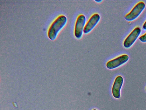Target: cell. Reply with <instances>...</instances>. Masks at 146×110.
Instances as JSON below:
<instances>
[{"mask_svg":"<svg viewBox=\"0 0 146 110\" xmlns=\"http://www.w3.org/2000/svg\"><path fill=\"white\" fill-rule=\"evenodd\" d=\"M67 18L64 15L58 16L52 22L48 32L49 38L54 40L56 38L59 32L66 23Z\"/></svg>","mask_w":146,"mask_h":110,"instance_id":"obj_1","label":"cell"},{"mask_svg":"<svg viewBox=\"0 0 146 110\" xmlns=\"http://www.w3.org/2000/svg\"><path fill=\"white\" fill-rule=\"evenodd\" d=\"M145 4L143 1L137 3L131 11L124 16L125 19L128 21H131L136 19L145 7Z\"/></svg>","mask_w":146,"mask_h":110,"instance_id":"obj_2","label":"cell"},{"mask_svg":"<svg viewBox=\"0 0 146 110\" xmlns=\"http://www.w3.org/2000/svg\"><path fill=\"white\" fill-rule=\"evenodd\" d=\"M86 21V18L84 15L81 14L78 16L76 22L74 31L75 36L77 38L79 39L82 37Z\"/></svg>","mask_w":146,"mask_h":110,"instance_id":"obj_3","label":"cell"},{"mask_svg":"<svg viewBox=\"0 0 146 110\" xmlns=\"http://www.w3.org/2000/svg\"><path fill=\"white\" fill-rule=\"evenodd\" d=\"M141 32L139 27L135 28L125 40L123 43L124 47L127 48L131 47L140 35Z\"/></svg>","mask_w":146,"mask_h":110,"instance_id":"obj_4","label":"cell"},{"mask_svg":"<svg viewBox=\"0 0 146 110\" xmlns=\"http://www.w3.org/2000/svg\"><path fill=\"white\" fill-rule=\"evenodd\" d=\"M129 59L127 54H123L108 61L106 64V67L110 69L117 68L126 62Z\"/></svg>","mask_w":146,"mask_h":110,"instance_id":"obj_5","label":"cell"},{"mask_svg":"<svg viewBox=\"0 0 146 110\" xmlns=\"http://www.w3.org/2000/svg\"><path fill=\"white\" fill-rule=\"evenodd\" d=\"M100 19V15L98 13L93 14L85 25L84 33L87 34L90 32L95 27Z\"/></svg>","mask_w":146,"mask_h":110,"instance_id":"obj_6","label":"cell"},{"mask_svg":"<svg viewBox=\"0 0 146 110\" xmlns=\"http://www.w3.org/2000/svg\"><path fill=\"white\" fill-rule=\"evenodd\" d=\"M123 81V78L120 76H117L115 80L112 87V93L113 97L115 98L119 99L120 97V90Z\"/></svg>","mask_w":146,"mask_h":110,"instance_id":"obj_7","label":"cell"},{"mask_svg":"<svg viewBox=\"0 0 146 110\" xmlns=\"http://www.w3.org/2000/svg\"><path fill=\"white\" fill-rule=\"evenodd\" d=\"M139 40L142 42H146V33L140 37Z\"/></svg>","mask_w":146,"mask_h":110,"instance_id":"obj_8","label":"cell"},{"mask_svg":"<svg viewBox=\"0 0 146 110\" xmlns=\"http://www.w3.org/2000/svg\"><path fill=\"white\" fill-rule=\"evenodd\" d=\"M143 28L144 30H146V20L143 25Z\"/></svg>","mask_w":146,"mask_h":110,"instance_id":"obj_9","label":"cell"},{"mask_svg":"<svg viewBox=\"0 0 146 110\" xmlns=\"http://www.w3.org/2000/svg\"><path fill=\"white\" fill-rule=\"evenodd\" d=\"M95 1L96 2L98 3H100L102 1V0H95Z\"/></svg>","mask_w":146,"mask_h":110,"instance_id":"obj_10","label":"cell"},{"mask_svg":"<svg viewBox=\"0 0 146 110\" xmlns=\"http://www.w3.org/2000/svg\"><path fill=\"white\" fill-rule=\"evenodd\" d=\"M92 110H97V109H93Z\"/></svg>","mask_w":146,"mask_h":110,"instance_id":"obj_11","label":"cell"},{"mask_svg":"<svg viewBox=\"0 0 146 110\" xmlns=\"http://www.w3.org/2000/svg\"></svg>","mask_w":146,"mask_h":110,"instance_id":"obj_12","label":"cell"}]
</instances>
